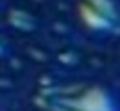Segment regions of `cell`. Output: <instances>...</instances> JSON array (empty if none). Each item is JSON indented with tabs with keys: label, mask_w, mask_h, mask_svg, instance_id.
I'll return each mask as SVG.
<instances>
[{
	"label": "cell",
	"mask_w": 120,
	"mask_h": 111,
	"mask_svg": "<svg viewBox=\"0 0 120 111\" xmlns=\"http://www.w3.org/2000/svg\"><path fill=\"white\" fill-rule=\"evenodd\" d=\"M45 111H120V104L102 87H59L37 96Z\"/></svg>",
	"instance_id": "cell-1"
}]
</instances>
